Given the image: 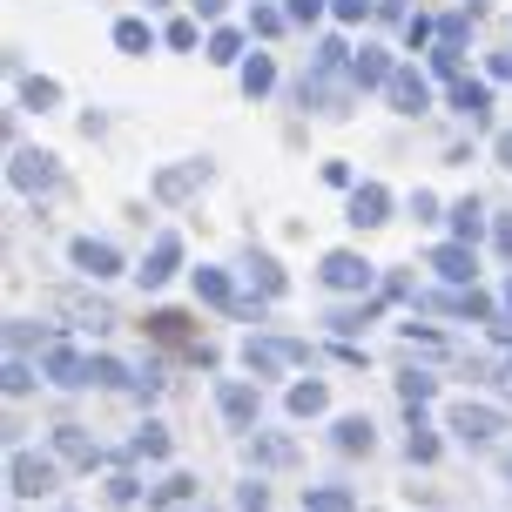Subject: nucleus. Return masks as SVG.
<instances>
[{"instance_id":"obj_19","label":"nucleus","mask_w":512,"mask_h":512,"mask_svg":"<svg viewBox=\"0 0 512 512\" xmlns=\"http://www.w3.org/2000/svg\"><path fill=\"white\" fill-rule=\"evenodd\" d=\"M135 459H169V432L162 425H142L135 432Z\"/></svg>"},{"instance_id":"obj_2","label":"nucleus","mask_w":512,"mask_h":512,"mask_svg":"<svg viewBox=\"0 0 512 512\" xmlns=\"http://www.w3.org/2000/svg\"><path fill=\"white\" fill-rule=\"evenodd\" d=\"M7 486L21 492V499H41V492L61 486V465L41 459V452H14V459H7Z\"/></svg>"},{"instance_id":"obj_9","label":"nucleus","mask_w":512,"mask_h":512,"mask_svg":"<svg viewBox=\"0 0 512 512\" xmlns=\"http://www.w3.org/2000/svg\"><path fill=\"white\" fill-rule=\"evenodd\" d=\"M176 256H182V243H176V236H162V243L149 250V263H142L135 277L149 283V290H155V283H169V277H176Z\"/></svg>"},{"instance_id":"obj_13","label":"nucleus","mask_w":512,"mask_h":512,"mask_svg":"<svg viewBox=\"0 0 512 512\" xmlns=\"http://www.w3.org/2000/svg\"><path fill=\"white\" fill-rule=\"evenodd\" d=\"M304 512H358L344 486H304Z\"/></svg>"},{"instance_id":"obj_8","label":"nucleus","mask_w":512,"mask_h":512,"mask_svg":"<svg viewBox=\"0 0 512 512\" xmlns=\"http://www.w3.org/2000/svg\"><path fill=\"white\" fill-rule=\"evenodd\" d=\"M250 465H270V472L277 465H297V445L283 432H250Z\"/></svg>"},{"instance_id":"obj_10","label":"nucleus","mask_w":512,"mask_h":512,"mask_svg":"<svg viewBox=\"0 0 512 512\" xmlns=\"http://www.w3.org/2000/svg\"><path fill=\"white\" fill-rule=\"evenodd\" d=\"M75 263H81V277H115V270H122V256L108 250V243H75Z\"/></svg>"},{"instance_id":"obj_22","label":"nucleus","mask_w":512,"mask_h":512,"mask_svg":"<svg viewBox=\"0 0 512 512\" xmlns=\"http://www.w3.org/2000/svg\"><path fill=\"white\" fill-rule=\"evenodd\" d=\"M189 492H196V479H162V486H155V506H182V499H189Z\"/></svg>"},{"instance_id":"obj_1","label":"nucleus","mask_w":512,"mask_h":512,"mask_svg":"<svg viewBox=\"0 0 512 512\" xmlns=\"http://www.w3.org/2000/svg\"><path fill=\"white\" fill-rule=\"evenodd\" d=\"M243 364H250L256 378H277V371L310 364V344H297V337H250L243 344Z\"/></svg>"},{"instance_id":"obj_16","label":"nucleus","mask_w":512,"mask_h":512,"mask_svg":"<svg viewBox=\"0 0 512 512\" xmlns=\"http://www.w3.org/2000/svg\"><path fill=\"white\" fill-rule=\"evenodd\" d=\"M445 310H459V317H486V324H499V310H492L486 290H459V297H445Z\"/></svg>"},{"instance_id":"obj_30","label":"nucleus","mask_w":512,"mask_h":512,"mask_svg":"<svg viewBox=\"0 0 512 512\" xmlns=\"http://www.w3.org/2000/svg\"><path fill=\"white\" fill-rule=\"evenodd\" d=\"M506 304H512V283H506Z\"/></svg>"},{"instance_id":"obj_12","label":"nucleus","mask_w":512,"mask_h":512,"mask_svg":"<svg viewBox=\"0 0 512 512\" xmlns=\"http://www.w3.org/2000/svg\"><path fill=\"white\" fill-rule=\"evenodd\" d=\"M378 432H371V418H337V452H371Z\"/></svg>"},{"instance_id":"obj_24","label":"nucleus","mask_w":512,"mask_h":512,"mask_svg":"<svg viewBox=\"0 0 512 512\" xmlns=\"http://www.w3.org/2000/svg\"><path fill=\"white\" fill-rule=\"evenodd\" d=\"M405 452H411L418 465H432V459H438V438L425 432V425H411V445H405Z\"/></svg>"},{"instance_id":"obj_29","label":"nucleus","mask_w":512,"mask_h":512,"mask_svg":"<svg viewBox=\"0 0 512 512\" xmlns=\"http://www.w3.org/2000/svg\"><path fill=\"white\" fill-rule=\"evenodd\" d=\"M499 250L512 256V216H506V223H499Z\"/></svg>"},{"instance_id":"obj_28","label":"nucleus","mask_w":512,"mask_h":512,"mask_svg":"<svg viewBox=\"0 0 512 512\" xmlns=\"http://www.w3.org/2000/svg\"><path fill=\"white\" fill-rule=\"evenodd\" d=\"M243 512H270V492H263V486H243Z\"/></svg>"},{"instance_id":"obj_14","label":"nucleus","mask_w":512,"mask_h":512,"mask_svg":"<svg viewBox=\"0 0 512 512\" xmlns=\"http://www.w3.org/2000/svg\"><path fill=\"white\" fill-rule=\"evenodd\" d=\"M432 270H438L445 283H472V250H459V243H452V250L432 256Z\"/></svg>"},{"instance_id":"obj_6","label":"nucleus","mask_w":512,"mask_h":512,"mask_svg":"<svg viewBox=\"0 0 512 512\" xmlns=\"http://www.w3.org/2000/svg\"><path fill=\"white\" fill-rule=\"evenodd\" d=\"M216 405H223V418H230V425H256V384L223 378V384H216Z\"/></svg>"},{"instance_id":"obj_3","label":"nucleus","mask_w":512,"mask_h":512,"mask_svg":"<svg viewBox=\"0 0 512 512\" xmlns=\"http://www.w3.org/2000/svg\"><path fill=\"white\" fill-rule=\"evenodd\" d=\"M149 331L162 337V344H182V351H189L196 364H216V351H209L203 337H189V317H182V310H155V317H149Z\"/></svg>"},{"instance_id":"obj_31","label":"nucleus","mask_w":512,"mask_h":512,"mask_svg":"<svg viewBox=\"0 0 512 512\" xmlns=\"http://www.w3.org/2000/svg\"><path fill=\"white\" fill-rule=\"evenodd\" d=\"M506 155H512V142H506Z\"/></svg>"},{"instance_id":"obj_21","label":"nucleus","mask_w":512,"mask_h":512,"mask_svg":"<svg viewBox=\"0 0 512 512\" xmlns=\"http://www.w3.org/2000/svg\"><path fill=\"white\" fill-rule=\"evenodd\" d=\"M250 277L263 283V297H283V270L270 263V256H256V263H250Z\"/></svg>"},{"instance_id":"obj_20","label":"nucleus","mask_w":512,"mask_h":512,"mask_svg":"<svg viewBox=\"0 0 512 512\" xmlns=\"http://www.w3.org/2000/svg\"><path fill=\"white\" fill-rule=\"evenodd\" d=\"M432 391H438V378H425V371H411V378H398V398H405L411 411L425 405V398H432Z\"/></svg>"},{"instance_id":"obj_7","label":"nucleus","mask_w":512,"mask_h":512,"mask_svg":"<svg viewBox=\"0 0 512 512\" xmlns=\"http://www.w3.org/2000/svg\"><path fill=\"white\" fill-rule=\"evenodd\" d=\"M41 371H48L54 384H95V378H88V358H81V351H68V344H48Z\"/></svg>"},{"instance_id":"obj_18","label":"nucleus","mask_w":512,"mask_h":512,"mask_svg":"<svg viewBox=\"0 0 512 512\" xmlns=\"http://www.w3.org/2000/svg\"><path fill=\"white\" fill-rule=\"evenodd\" d=\"M351 223H384V189H358L351 196Z\"/></svg>"},{"instance_id":"obj_5","label":"nucleus","mask_w":512,"mask_h":512,"mask_svg":"<svg viewBox=\"0 0 512 512\" xmlns=\"http://www.w3.org/2000/svg\"><path fill=\"white\" fill-rule=\"evenodd\" d=\"M371 277H378V270H371L364 256H351V250L324 256V283H331V290H364V283H371Z\"/></svg>"},{"instance_id":"obj_4","label":"nucleus","mask_w":512,"mask_h":512,"mask_svg":"<svg viewBox=\"0 0 512 512\" xmlns=\"http://www.w3.org/2000/svg\"><path fill=\"white\" fill-rule=\"evenodd\" d=\"M452 432H459L465 445H486V438L506 432V418H499L492 405H452Z\"/></svg>"},{"instance_id":"obj_27","label":"nucleus","mask_w":512,"mask_h":512,"mask_svg":"<svg viewBox=\"0 0 512 512\" xmlns=\"http://www.w3.org/2000/svg\"><path fill=\"white\" fill-rule=\"evenodd\" d=\"M0 378H7V391H14V398H21L27 384H34V378H27V364H21V358H7V371H0Z\"/></svg>"},{"instance_id":"obj_26","label":"nucleus","mask_w":512,"mask_h":512,"mask_svg":"<svg viewBox=\"0 0 512 512\" xmlns=\"http://www.w3.org/2000/svg\"><path fill=\"white\" fill-rule=\"evenodd\" d=\"M108 499H115V506H135V479L115 472V479H108Z\"/></svg>"},{"instance_id":"obj_11","label":"nucleus","mask_w":512,"mask_h":512,"mask_svg":"<svg viewBox=\"0 0 512 512\" xmlns=\"http://www.w3.org/2000/svg\"><path fill=\"white\" fill-rule=\"evenodd\" d=\"M54 452H61L68 465H95V459H102V452H95V438L81 432V425H61V432H54Z\"/></svg>"},{"instance_id":"obj_17","label":"nucleus","mask_w":512,"mask_h":512,"mask_svg":"<svg viewBox=\"0 0 512 512\" xmlns=\"http://www.w3.org/2000/svg\"><path fill=\"white\" fill-rule=\"evenodd\" d=\"M196 297H203V304H236L223 270H196Z\"/></svg>"},{"instance_id":"obj_23","label":"nucleus","mask_w":512,"mask_h":512,"mask_svg":"<svg viewBox=\"0 0 512 512\" xmlns=\"http://www.w3.org/2000/svg\"><path fill=\"white\" fill-rule=\"evenodd\" d=\"M14 182H21V189H34V182L48 189V182H54V169H48V162H41V155H27L21 169H14Z\"/></svg>"},{"instance_id":"obj_25","label":"nucleus","mask_w":512,"mask_h":512,"mask_svg":"<svg viewBox=\"0 0 512 512\" xmlns=\"http://www.w3.org/2000/svg\"><path fill=\"white\" fill-rule=\"evenodd\" d=\"M88 378H95V384H128V371L115 358H88Z\"/></svg>"},{"instance_id":"obj_15","label":"nucleus","mask_w":512,"mask_h":512,"mask_svg":"<svg viewBox=\"0 0 512 512\" xmlns=\"http://www.w3.org/2000/svg\"><path fill=\"white\" fill-rule=\"evenodd\" d=\"M324 405H331V391H324L317 378H310V384H290V411H297V418H317Z\"/></svg>"}]
</instances>
